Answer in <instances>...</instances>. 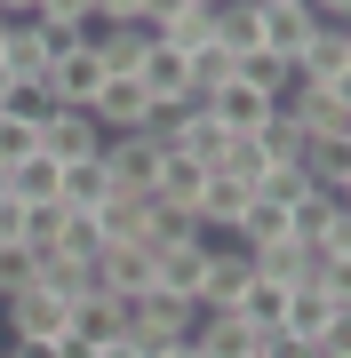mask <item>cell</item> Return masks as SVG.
<instances>
[{"instance_id": "6da1fadb", "label": "cell", "mask_w": 351, "mask_h": 358, "mask_svg": "<svg viewBox=\"0 0 351 358\" xmlns=\"http://www.w3.org/2000/svg\"><path fill=\"white\" fill-rule=\"evenodd\" d=\"M192 327H200V310L184 303V294H168V287H144L136 303H128V334H136V343H152V350L192 343Z\"/></svg>"}, {"instance_id": "7a4b0ae2", "label": "cell", "mask_w": 351, "mask_h": 358, "mask_svg": "<svg viewBox=\"0 0 351 358\" xmlns=\"http://www.w3.org/2000/svg\"><path fill=\"white\" fill-rule=\"evenodd\" d=\"M160 159H168V143H160L152 128L104 136V176H112V192H152V183H160Z\"/></svg>"}, {"instance_id": "3957f363", "label": "cell", "mask_w": 351, "mask_h": 358, "mask_svg": "<svg viewBox=\"0 0 351 358\" xmlns=\"http://www.w3.org/2000/svg\"><path fill=\"white\" fill-rule=\"evenodd\" d=\"M0 327H8V343H56V334L72 327V303L48 294V287H25V294L0 303Z\"/></svg>"}, {"instance_id": "277c9868", "label": "cell", "mask_w": 351, "mask_h": 358, "mask_svg": "<svg viewBox=\"0 0 351 358\" xmlns=\"http://www.w3.org/2000/svg\"><path fill=\"white\" fill-rule=\"evenodd\" d=\"M208 263H216V247L200 239H168V247H152V287H168V294H184V303L200 310V279H208Z\"/></svg>"}, {"instance_id": "5b68a950", "label": "cell", "mask_w": 351, "mask_h": 358, "mask_svg": "<svg viewBox=\"0 0 351 358\" xmlns=\"http://www.w3.org/2000/svg\"><path fill=\"white\" fill-rule=\"evenodd\" d=\"M336 294H327L319 279H303V287H287V303H280V334L287 343H303V350H319L327 343V327H336Z\"/></svg>"}, {"instance_id": "8992f818", "label": "cell", "mask_w": 351, "mask_h": 358, "mask_svg": "<svg viewBox=\"0 0 351 358\" xmlns=\"http://www.w3.org/2000/svg\"><path fill=\"white\" fill-rule=\"evenodd\" d=\"M88 120L104 136H128V128H152V96H144V80L136 72H112L104 88H96V103H88Z\"/></svg>"}, {"instance_id": "52a82bcc", "label": "cell", "mask_w": 351, "mask_h": 358, "mask_svg": "<svg viewBox=\"0 0 351 358\" xmlns=\"http://www.w3.org/2000/svg\"><path fill=\"white\" fill-rule=\"evenodd\" d=\"M104 80H112V72L96 64V48H72V56H56V64H48V96H56V112H88Z\"/></svg>"}, {"instance_id": "ba28073f", "label": "cell", "mask_w": 351, "mask_h": 358, "mask_svg": "<svg viewBox=\"0 0 351 358\" xmlns=\"http://www.w3.org/2000/svg\"><path fill=\"white\" fill-rule=\"evenodd\" d=\"M247 271L272 279V287H303V279L319 271V255H312L303 239H287V231H280V239H256V247H247Z\"/></svg>"}, {"instance_id": "9c48e42d", "label": "cell", "mask_w": 351, "mask_h": 358, "mask_svg": "<svg viewBox=\"0 0 351 358\" xmlns=\"http://www.w3.org/2000/svg\"><path fill=\"white\" fill-rule=\"evenodd\" d=\"M144 96H152V112H176L184 96H192V56H176L168 40H152V56H144Z\"/></svg>"}, {"instance_id": "30bf717a", "label": "cell", "mask_w": 351, "mask_h": 358, "mask_svg": "<svg viewBox=\"0 0 351 358\" xmlns=\"http://www.w3.org/2000/svg\"><path fill=\"white\" fill-rule=\"evenodd\" d=\"M40 152L48 159H104V128H96L88 112H48V128H40Z\"/></svg>"}, {"instance_id": "8fae6325", "label": "cell", "mask_w": 351, "mask_h": 358, "mask_svg": "<svg viewBox=\"0 0 351 358\" xmlns=\"http://www.w3.org/2000/svg\"><path fill=\"white\" fill-rule=\"evenodd\" d=\"M96 287L120 294V303H136L144 287H152V247H128V239H112L104 255H96Z\"/></svg>"}, {"instance_id": "7c38bea8", "label": "cell", "mask_w": 351, "mask_h": 358, "mask_svg": "<svg viewBox=\"0 0 351 358\" xmlns=\"http://www.w3.org/2000/svg\"><path fill=\"white\" fill-rule=\"evenodd\" d=\"M256 24H263V48H280L287 64H296V48L312 40V0H256Z\"/></svg>"}, {"instance_id": "4fadbf2b", "label": "cell", "mask_w": 351, "mask_h": 358, "mask_svg": "<svg viewBox=\"0 0 351 358\" xmlns=\"http://www.w3.org/2000/svg\"><path fill=\"white\" fill-rule=\"evenodd\" d=\"M200 103H208V120H216L223 136H256L263 120H272V96L240 88V80H223V88H216V96H200Z\"/></svg>"}, {"instance_id": "5bb4252c", "label": "cell", "mask_w": 351, "mask_h": 358, "mask_svg": "<svg viewBox=\"0 0 351 358\" xmlns=\"http://www.w3.org/2000/svg\"><path fill=\"white\" fill-rule=\"evenodd\" d=\"M152 24H96L88 32V48H96V64L104 72H144V56H152Z\"/></svg>"}, {"instance_id": "9a60e30c", "label": "cell", "mask_w": 351, "mask_h": 358, "mask_svg": "<svg viewBox=\"0 0 351 358\" xmlns=\"http://www.w3.org/2000/svg\"><path fill=\"white\" fill-rule=\"evenodd\" d=\"M343 64H351V24H327V16H319L312 40L296 48V80H336Z\"/></svg>"}, {"instance_id": "2e32d148", "label": "cell", "mask_w": 351, "mask_h": 358, "mask_svg": "<svg viewBox=\"0 0 351 358\" xmlns=\"http://www.w3.org/2000/svg\"><path fill=\"white\" fill-rule=\"evenodd\" d=\"M192 350H200V358H247V350H256V327H247L240 310H200Z\"/></svg>"}, {"instance_id": "e0dca14e", "label": "cell", "mask_w": 351, "mask_h": 358, "mask_svg": "<svg viewBox=\"0 0 351 358\" xmlns=\"http://www.w3.org/2000/svg\"><path fill=\"white\" fill-rule=\"evenodd\" d=\"M208 176H216V167H200V159L168 152V159H160V183H152V199H160V207H176V215H192V207H200V192H208Z\"/></svg>"}, {"instance_id": "ac0fdd59", "label": "cell", "mask_w": 351, "mask_h": 358, "mask_svg": "<svg viewBox=\"0 0 351 358\" xmlns=\"http://www.w3.org/2000/svg\"><path fill=\"white\" fill-rule=\"evenodd\" d=\"M247 247H216V263H208V279H200V310H232L240 294H247Z\"/></svg>"}, {"instance_id": "d6986e66", "label": "cell", "mask_w": 351, "mask_h": 358, "mask_svg": "<svg viewBox=\"0 0 351 358\" xmlns=\"http://www.w3.org/2000/svg\"><path fill=\"white\" fill-rule=\"evenodd\" d=\"M104 199H112L104 159H72V167H64V183H56V207H72V215H96Z\"/></svg>"}, {"instance_id": "ffe728a7", "label": "cell", "mask_w": 351, "mask_h": 358, "mask_svg": "<svg viewBox=\"0 0 351 358\" xmlns=\"http://www.w3.org/2000/svg\"><path fill=\"white\" fill-rule=\"evenodd\" d=\"M48 40H40V24H8V40H0V72L8 80H48Z\"/></svg>"}, {"instance_id": "44dd1931", "label": "cell", "mask_w": 351, "mask_h": 358, "mask_svg": "<svg viewBox=\"0 0 351 358\" xmlns=\"http://www.w3.org/2000/svg\"><path fill=\"white\" fill-rule=\"evenodd\" d=\"M232 80H240V88H256V96H287V80H296V64H287V56L280 48H247V56H232Z\"/></svg>"}, {"instance_id": "7402d4cb", "label": "cell", "mask_w": 351, "mask_h": 358, "mask_svg": "<svg viewBox=\"0 0 351 358\" xmlns=\"http://www.w3.org/2000/svg\"><path fill=\"white\" fill-rule=\"evenodd\" d=\"M72 334H88V343L104 350L112 334H128V303H120V294H80L72 303Z\"/></svg>"}, {"instance_id": "603a6c76", "label": "cell", "mask_w": 351, "mask_h": 358, "mask_svg": "<svg viewBox=\"0 0 351 358\" xmlns=\"http://www.w3.org/2000/svg\"><path fill=\"white\" fill-rule=\"evenodd\" d=\"M216 48H223V56H247V48H263L256 0H216Z\"/></svg>"}, {"instance_id": "cb8c5ba5", "label": "cell", "mask_w": 351, "mask_h": 358, "mask_svg": "<svg viewBox=\"0 0 351 358\" xmlns=\"http://www.w3.org/2000/svg\"><path fill=\"white\" fill-rule=\"evenodd\" d=\"M32 287L64 294V303H80V294H104V287H96V263H72V255H40V271H32Z\"/></svg>"}, {"instance_id": "d4e9b609", "label": "cell", "mask_w": 351, "mask_h": 358, "mask_svg": "<svg viewBox=\"0 0 351 358\" xmlns=\"http://www.w3.org/2000/svg\"><path fill=\"white\" fill-rule=\"evenodd\" d=\"M56 183H64V159H48V152H32L25 167H8V192L25 199V207H48Z\"/></svg>"}, {"instance_id": "484cf974", "label": "cell", "mask_w": 351, "mask_h": 358, "mask_svg": "<svg viewBox=\"0 0 351 358\" xmlns=\"http://www.w3.org/2000/svg\"><path fill=\"white\" fill-rule=\"evenodd\" d=\"M104 223H96V215H72V207H64V231H56V255H72V263H96V255H104Z\"/></svg>"}, {"instance_id": "4316f807", "label": "cell", "mask_w": 351, "mask_h": 358, "mask_svg": "<svg viewBox=\"0 0 351 358\" xmlns=\"http://www.w3.org/2000/svg\"><path fill=\"white\" fill-rule=\"evenodd\" d=\"M160 40H168L176 56H200V48H216V8H184L176 24H160Z\"/></svg>"}, {"instance_id": "83f0119b", "label": "cell", "mask_w": 351, "mask_h": 358, "mask_svg": "<svg viewBox=\"0 0 351 358\" xmlns=\"http://www.w3.org/2000/svg\"><path fill=\"white\" fill-rule=\"evenodd\" d=\"M303 192H312V176H303V167H263V176H256V199H272L280 215H287Z\"/></svg>"}, {"instance_id": "f1b7e54d", "label": "cell", "mask_w": 351, "mask_h": 358, "mask_svg": "<svg viewBox=\"0 0 351 358\" xmlns=\"http://www.w3.org/2000/svg\"><path fill=\"white\" fill-rule=\"evenodd\" d=\"M280 303H287V287H272V279H247V294H240V319L247 327H280Z\"/></svg>"}, {"instance_id": "f546056e", "label": "cell", "mask_w": 351, "mask_h": 358, "mask_svg": "<svg viewBox=\"0 0 351 358\" xmlns=\"http://www.w3.org/2000/svg\"><path fill=\"white\" fill-rule=\"evenodd\" d=\"M40 152V120H16V112H0V167H25Z\"/></svg>"}, {"instance_id": "4dcf8cb0", "label": "cell", "mask_w": 351, "mask_h": 358, "mask_svg": "<svg viewBox=\"0 0 351 358\" xmlns=\"http://www.w3.org/2000/svg\"><path fill=\"white\" fill-rule=\"evenodd\" d=\"M32 271H40V255H32L25 239H8V247H0V303H8V294H25V287H32Z\"/></svg>"}, {"instance_id": "1f68e13d", "label": "cell", "mask_w": 351, "mask_h": 358, "mask_svg": "<svg viewBox=\"0 0 351 358\" xmlns=\"http://www.w3.org/2000/svg\"><path fill=\"white\" fill-rule=\"evenodd\" d=\"M287 231V215L272 199H247V215H240V231H232V247H256V239H280Z\"/></svg>"}, {"instance_id": "d6a6232c", "label": "cell", "mask_w": 351, "mask_h": 358, "mask_svg": "<svg viewBox=\"0 0 351 358\" xmlns=\"http://www.w3.org/2000/svg\"><path fill=\"white\" fill-rule=\"evenodd\" d=\"M56 231H64V207H25V247H32V255H56Z\"/></svg>"}, {"instance_id": "836d02e7", "label": "cell", "mask_w": 351, "mask_h": 358, "mask_svg": "<svg viewBox=\"0 0 351 358\" xmlns=\"http://www.w3.org/2000/svg\"><path fill=\"white\" fill-rule=\"evenodd\" d=\"M223 80H232V56H223V48H200L192 56V96H216Z\"/></svg>"}, {"instance_id": "e575fe53", "label": "cell", "mask_w": 351, "mask_h": 358, "mask_svg": "<svg viewBox=\"0 0 351 358\" xmlns=\"http://www.w3.org/2000/svg\"><path fill=\"white\" fill-rule=\"evenodd\" d=\"M312 279H319V287L351 310V255H319V271H312Z\"/></svg>"}, {"instance_id": "d590c367", "label": "cell", "mask_w": 351, "mask_h": 358, "mask_svg": "<svg viewBox=\"0 0 351 358\" xmlns=\"http://www.w3.org/2000/svg\"><path fill=\"white\" fill-rule=\"evenodd\" d=\"M40 16H48V24H88L96 32V0H40Z\"/></svg>"}, {"instance_id": "8d00e7d4", "label": "cell", "mask_w": 351, "mask_h": 358, "mask_svg": "<svg viewBox=\"0 0 351 358\" xmlns=\"http://www.w3.org/2000/svg\"><path fill=\"white\" fill-rule=\"evenodd\" d=\"M8 239H25V199L0 192V247H8Z\"/></svg>"}, {"instance_id": "74e56055", "label": "cell", "mask_w": 351, "mask_h": 358, "mask_svg": "<svg viewBox=\"0 0 351 358\" xmlns=\"http://www.w3.org/2000/svg\"><path fill=\"white\" fill-rule=\"evenodd\" d=\"M184 8H200V0H144V24H152V32H160V24H176V16H184Z\"/></svg>"}, {"instance_id": "f35d334b", "label": "cell", "mask_w": 351, "mask_h": 358, "mask_svg": "<svg viewBox=\"0 0 351 358\" xmlns=\"http://www.w3.org/2000/svg\"><path fill=\"white\" fill-rule=\"evenodd\" d=\"M96 358H160V350H152V343H136V334H112Z\"/></svg>"}, {"instance_id": "ab89813d", "label": "cell", "mask_w": 351, "mask_h": 358, "mask_svg": "<svg viewBox=\"0 0 351 358\" xmlns=\"http://www.w3.org/2000/svg\"><path fill=\"white\" fill-rule=\"evenodd\" d=\"M312 16H327V24H351V0H312Z\"/></svg>"}, {"instance_id": "60d3db41", "label": "cell", "mask_w": 351, "mask_h": 358, "mask_svg": "<svg viewBox=\"0 0 351 358\" xmlns=\"http://www.w3.org/2000/svg\"><path fill=\"white\" fill-rule=\"evenodd\" d=\"M327 350H351V310H336V327H327Z\"/></svg>"}, {"instance_id": "b9f144b4", "label": "cell", "mask_w": 351, "mask_h": 358, "mask_svg": "<svg viewBox=\"0 0 351 358\" xmlns=\"http://www.w3.org/2000/svg\"><path fill=\"white\" fill-rule=\"evenodd\" d=\"M327 88H336V103H343V112H351V64H343L336 80H327Z\"/></svg>"}, {"instance_id": "7bdbcfd3", "label": "cell", "mask_w": 351, "mask_h": 358, "mask_svg": "<svg viewBox=\"0 0 351 358\" xmlns=\"http://www.w3.org/2000/svg\"><path fill=\"white\" fill-rule=\"evenodd\" d=\"M160 358H200V350H192V343H168V350H160Z\"/></svg>"}, {"instance_id": "ee69618b", "label": "cell", "mask_w": 351, "mask_h": 358, "mask_svg": "<svg viewBox=\"0 0 351 358\" xmlns=\"http://www.w3.org/2000/svg\"><path fill=\"white\" fill-rule=\"evenodd\" d=\"M0 358H25V350H16V343H8V350H0Z\"/></svg>"}, {"instance_id": "f6af8a7d", "label": "cell", "mask_w": 351, "mask_h": 358, "mask_svg": "<svg viewBox=\"0 0 351 358\" xmlns=\"http://www.w3.org/2000/svg\"><path fill=\"white\" fill-rule=\"evenodd\" d=\"M336 199H343V207H351V183H343V192H336Z\"/></svg>"}, {"instance_id": "bcb514c9", "label": "cell", "mask_w": 351, "mask_h": 358, "mask_svg": "<svg viewBox=\"0 0 351 358\" xmlns=\"http://www.w3.org/2000/svg\"><path fill=\"white\" fill-rule=\"evenodd\" d=\"M0 96H8V72H0Z\"/></svg>"}, {"instance_id": "7dc6e473", "label": "cell", "mask_w": 351, "mask_h": 358, "mask_svg": "<svg viewBox=\"0 0 351 358\" xmlns=\"http://www.w3.org/2000/svg\"><path fill=\"white\" fill-rule=\"evenodd\" d=\"M0 40H8V16H0Z\"/></svg>"}, {"instance_id": "c3c4849f", "label": "cell", "mask_w": 351, "mask_h": 358, "mask_svg": "<svg viewBox=\"0 0 351 358\" xmlns=\"http://www.w3.org/2000/svg\"><path fill=\"white\" fill-rule=\"evenodd\" d=\"M200 8H216V0H200Z\"/></svg>"}, {"instance_id": "681fc988", "label": "cell", "mask_w": 351, "mask_h": 358, "mask_svg": "<svg viewBox=\"0 0 351 358\" xmlns=\"http://www.w3.org/2000/svg\"><path fill=\"white\" fill-rule=\"evenodd\" d=\"M247 358H256V350H247Z\"/></svg>"}]
</instances>
